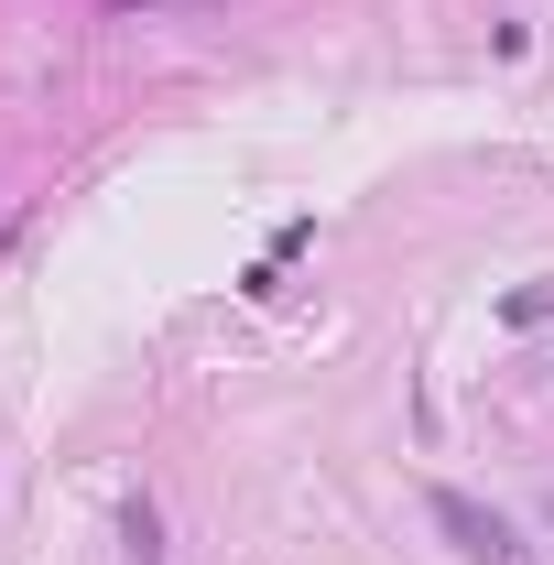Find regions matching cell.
Returning a JSON list of instances; mask_svg holds the SVG:
<instances>
[{"label":"cell","mask_w":554,"mask_h":565,"mask_svg":"<svg viewBox=\"0 0 554 565\" xmlns=\"http://www.w3.org/2000/svg\"><path fill=\"white\" fill-rule=\"evenodd\" d=\"M109 11H120V22H131V11H174V0H109Z\"/></svg>","instance_id":"3"},{"label":"cell","mask_w":554,"mask_h":565,"mask_svg":"<svg viewBox=\"0 0 554 565\" xmlns=\"http://www.w3.org/2000/svg\"><path fill=\"white\" fill-rule=\"evenodd\" d=\"M424 511H435V533H446V544H457L468 565H522V533H511L500 511H479L468 490H435Z\"/></svg>","instance_id":"1"},{"label":"cell","mask_w":554,"mask_h":565,"mask_svg":"<svg viewBox=\"0 0 554 565\" xmlns=\"http://www.w3.org/2000/svg\"><path fill=\"white\" fill-rule=\"evenodd\" d=\"M131 565H163V522L152 511H131Z\"/></svg>","instance_id":"2"}]
</instances>
